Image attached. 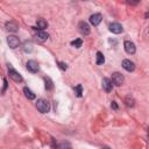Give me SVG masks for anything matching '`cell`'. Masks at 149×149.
Here are the masks:
<instances>
[{
  "instance_id": "obj_1",
  "label": "cell",
  "mask_w": 149,
  "mask_h": 149,
  "mask_svg": "<svg viewBox=\"0 0 149 149\" xmlns=\"http://www.w3.org/2000/svg\"><path fill=\"white\" fill-rule=\"evenodd\" d=\"M36 108H37L41 113H48L49 109H50V104H49V101L45 100V99H40V100H37V102H36Z\"/></svg>"
},
{
  "instance_id": "obj_2",
  "label": "cell",
  "mask_w": 149,
  "mask_h": 149,
  "mask_svg": "<svg viewBox=\"0 0 149 149\" xmlns=\"http://www.w3.org/2000/svg\"><path fill=\"white\" fill-rule=\"evenodd\" d=\"M112 83L114 84V85H116V86H121L122 84H123V81H125V78H123V76L121 74V73H119V72H114L113 74H112Z\"/></svg>"
},
{
  "instance_id": "obj_3",
  "label": "cell",
  "mask_w": 149,
  "mask_h": 149,
  "mask_svg": "<svg viewBox=\"0 0 149 149\" xmlns=\"http://www.w3.org/2000/svg\"><path fill=\"white\" fill-rule=\"evenodd\" d=\"M8 74H9V77H10L14 81H16V83H21V81L23 80V78L21 77V74H20L17 71H15L13 68H8Z\"/></svg>"
},
{
  "instance_id": "obj_4",
  "label": "cell",
  "mask_w": 149,
  "mask_h": 149,
  "mask_svg": "<svg viewBox=\"0 0 149 149\" xmlns=\"http://www.w3.org/2000/svg\"><path fill=\"white\" fill-rule=\"evenodd\" d=\"M27 70L28 71H30V72H33V73H36V72H38V70H40V66H38V63L36 62V61H33V59H30V61H28L27 62Z\"/></svg>"
},
{
  "instance_id": "obj_5",
  "label": "cell",
  "mask_w": 149,
  "mask_h": 149,
  "mask_svg": "<svg viewBox=\"0 0 149 149\" xmlns=\"http://www.w3.org/2000/svg\"><path fill=\"white\" fill-rule=\"evenodd\" d=\"M78 29H79V31H80V34L81 35H84V36H86V35H88L90 34V26L86 23V22H84V21H80L79 22V24H78Z\"/></svg>"
},
{
  "instance_id": "obj_6",
  "label": "cell",
  "mask_w": 149,
  "mask_h": 149,
  "mask_svg": "<svg viewBox=\"0 0 149 149\" xmlns=\"http://www.w3.org/2000/svg\"><path fill=\"white\" fill-rule=\"evenodd\" d=\"M7 43H8L9 48H12V49H15V48H17V47H19V44H20V41H19V38H17L16 36H14V35H10V36H8V37H7Z\"/></svg>"
},
{
  "instance_id": "obj_7",
  "label": "cell",
  "mask_w": 149,
  "mask_h": 149,
  "mask_svg": "<svg viewBox=\"0 0 149 149\" xmlns=\"http://www.w3.org/2000/svg\"><path fill=\"white\" fill-rule=\"evenodd\" d=\"M123 47H125L126 52H127V54H129V55H133V54H135V51H136L135 44H134L132 41H125Z\"/></svg>"
},
{
  "instance_id": "obj_8",
  "label": "cell",
  "mask_w": 149,
  "mask_h": 149,
  "mask_svg": "<svg viewBox=\"0 0 149 149\" xmlns=\"http://www.w3.org/2000/svg\"><path fill=\"white\" fill-rule=\"evenodd\" d=\"M109 31H112L113 34H120V33L123 31V28H122V26L120 23L113 22V23L109 24Z\"/></svg>"
},
{
  "instance_id": "obj_9",
  "label": "cell",
  "mask_w": 149,
  "mask_h": 149,
  "mask_svg": "<svg viewBox=\"0 0 149 149\" xmlns=\"http://www.w3.org/2000/svg\"><path fill=\"white\" fill-rule=\"evenodd\" d=\"M101 85H102V88L106 91V92H111L112 88H113V84H112V80L109 78H102L101 80Z\"/></svg>"
},
{
  "instance_id": "obj_10",
  "label": "cell",
  "mask_w": 149,
  "mask_h": 149,
  "mask_svg": "<svg viewBox=\"0 0 149 149\" xmlns=\"http://www.w3.org/2000/svg\"><path fill=\"white\" fill-rule=\"evenodd\" d=\"M122 68H123L126 71L132 72V71H134L135 65H134V63H133L132 61H129V59H123V61H122Z\"/></svg>"
},
{
  "instance_id": "obj_11",
  "label": "cell",
  "mask_w": 149,
  "mask_h": 149,
  "mask_svg": "<svg viewBox=\"0 0 149 149\" xmlns=\"http://www.w3.org/2000/svg\"><path fill=\"white\" fill-rule=\"evenodd\" d=\"M101 14H99V13H95V14H92L91 16H90V22H91V24H93V26H98L100 22H101Z\"/></svg>"
},
{
  "instance_id": "obj_12",
  "label": "cell",
  "mask_w": 149,
  "mask_h": 149,
  "mask_svg": "<svg viewBox=\"0 0 149 149\" xmlns=\"http://www.w3.org/2000/svg\"><path fill=\"white\" fill-rule=\"evenodd\" d=\"M47 27H48L47 21L43 20V19H40V20L37 21V23H36V28H35V29H38L40 31H43V29H45Z\"/></svg>"
},
{
  "instance_id": "obj_13",
  "label": "cell",
  "mask_w": 149,
  "mask_h": 149,
  "mask_svg": "<svg viewBox=\"0 0 149 149\" xmlns=\"http://www.w3.org/2000/svg\"><path fill=\"white\" fill-rule=\"evenodd\" d=\"M36 37H37V40H38V41L44 42V41H47V40L49 38V34H48V33H45V31H38V33H37V35H36Z\"/></svg>"
},
{
  "instance_id": "obj_14",
  "label": "cell",
  "mask_w": 149,
  "mask_h": 149,
  "mask_svg": "<svg viewBox=\"0 0 149 149\" xmlns=\"http://www.w3.org/2000/svg\"><path fill=\"white\" fill-rule=\"evenodd\" d=\"M6 28H7L9 31H16V30L19 29V26H17L15 22L10 21V22H7V23H6Z\"/></svg>"
},
{
  "instance_id": "obj_15",
  "label": "cell",
  "mask_w": 149,
  "mask_h": 149,
  "mask_svg": "<svg viewBox=\"0 0 149 149\" xmlns=\"http://www.w3.org/2000/svg\"><path fill=\"white\" fill-rule=\"evenodd\" d=\"M95 63H97L98 65H102V64L105 63V57H104L102 52H100V51L97 52V61H95Z\"/></svg>"
},
{
  "instance_id": "obj_16",
  "label": "cell",
  "mask_w": 149,
  "mask_h": 149,
  "mask_svg": "<svg viewBox=\"0 0 149 149\" xmlns=\"http://www.w3.org/2000/svg\"><path fill=\"white\" fill-rule=\"evenodd\" d=\"M23 92H24V95H26V98H28L29 100H33V99H35V94L28 88V87H23Z\"/></svg>"
},
{
  "instance_id": "obj_17",
  "label": "cell",
  "mask_w": 149,
  "mask_h": 149,
  "mask_svg": "<svg viewBox=\"0 0 149 149\" xmlns=\"http://www.w3.org/2000/svg\"><path fill=\"white\" fill-rule=\"evenodd\" d=\"M44 83H45V88H47L48 91L52 90L54 84H52V81H51V79H50L49 77H44Z\"/></svg>"
},
{
  "instance_id": "obj_18",
  "label": "cell",
  "mask_w": 149,
  "mask_h": 149,
  "mask_svg": "<svg viewBox=\"0 0 149 149\" xmlns=\"http://www.w3.org/2000/svg\"><path fill=\"white\" fill-rule=\"evenodd\" d=\"M74 93H76V95L78 98H80L83 95V87H81V85H77L74 87Z\"/></svg>"
},
{
  "instance_id": "obj_19",
  "label": "cell",
  "mask_w": 149,
  "mask_h": 149,
  "mask_svg": "<svg viewBox=\"0 0 149 149\" xmlns=\"http://www.w3.org/2000/svg\"><path fill=\"white\" fill-rule=\"evenodd\" d=\"M81 44H83V41L80 38H77V40H74V41L71 42V45H73L74 48H80Z\"/></svg>"
},
{
  "instance_id": "obj_20",
  "label": "cell",
  "mask_w": 149,
  "mask_h": 149,
  "mask_svg": "<svg viewBox=\"0 0 149 149\" xmlns=\"http://www.w3.org/2000/svg\"><path fill=\"white\" fill-rule=\"evenodd\" d=\"M23 49H24V51H26V52H30V51L33 50V44H31L30 42H26V43H24Z\"/></svg>"
},
{
  "instance_id": "obj_21",
  "label": "cell",
  "mask_w": 149,
  "mask_h": 149,
  "mask_svg": "<svg viewBox=\"0 0 149 149\" xmlns=\"http://www.w3.org/2000/svg\"><path fill=\"white\" fill-rule=\"evenodd\" d=\"M126 105L127 106H130V107L134 106V99L130 95H127V98H126Z\"/></svg>"
},
{
  "instance_id": "obj_22",
  "label": "cell",
  "mask_w": 149,
  "mask_h": 149,
  "mask_svg": "<svg viewBox=\"0 0 149 149\" xmlns=\"http://www.w3.org/2000/svg\"><path fill=\"white\" fill-rule=\"evenodd\" d=\"M57 149H72V148H71V146H70L69 143L63 142V143H61V144L57 147Z\"/></svg>"
},
{
  "instance_id": "obj_23",
  "label": "cell",
  "mask_w": 149,
  "mask_h": 149,
  "mask_svg": "<svg viewBox=\"0 0 149 149\" xmlns=\"http://www.w3.org/2000/svg\"><path fill=\"white\" fill-rule=\"evenodd\" d=\"M57 64H58V66H59V68H61V69H62L63 71H65V70L68 69V65H66V64H65L64 62H58Z\"/></svg>"
},
{
  "instance_id": "obj_24",
  "label": "cell",
  "mask_w": 149,
  "mask_h": 149,
  "mask_svg": "<svg viewBox=\"0 0 149 149\" xmlns=\"http://www.w3.org/2000/svg\"><path fill=\"white\" fill-rule=\"evenodd\" d=\"M7 86H8V84H7V80H6V78H3V86H2V90H1V93H5V91H6V88H7Z\"/></svg>"
},
{
  "instance_id": "obj_25",
  "label": "cell",
  "mask_w": 149,
  "mask_h": 149,
  "mask_svg": "<svg viewBox=\"0 0 149 149\" xmlns=\"http://www.w3.org/2000/svg\"><path fill=\"white\" fill-rule=\"evenodd\" d=\"M112 107H113L114 109H116V108H118V106H116V104H115V101H113V102H112Z\"/></svg>"
},
{
  "instance_id": "obj_26",
  "label": "cell",
  "mask_w": 149,
  "mask_h": 149,
  "mask_svg": "<svg viewBox=\"0 0 149 149\" xmlns=\"http://www.w3.org/2000/svg\"><path fill=\"white\" fill-rule=\"evenodd\" d=\"M146 17H148V19H149V12H148V13H146Z\"/></svg>"
},
{
  "instance_id": "obj_27",
  "label": "cell",
  "mask_w": 149,
  "mask_h": 149,
  "mask_svg": "<svg viewBox=\"0 0 149 149\" xmlns=\"http://www.w3.org/2000/svg\"><path fill=\"white\" fill-rule=\"evenodd\" d=\"M102 149H109L108 147H102Z\"/></svg>"
}]
</instances>
